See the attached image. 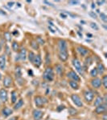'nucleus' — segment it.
<instances>
[{
    "instance_id": "nucleus-1",
    "label": "nucleus",
    "mask_w": 107,
    "mask_h": 120,
    "mask_svg": "<svg viewBox=\"0 0 107 120\" xmlns=\"http://www.w3.org/2000/svg\"><path fill=\"white\" fill-rule=\"evenodd\" d=\"M43 77H44V79H45L46 81H48V82L53 81L54 78H55L53 69H52V67H48V68H46V70L44 72V75H43Z\"/></svg>"
},
{
    "instance_id": "nucleus-2",
    "label": "nucleus",
    "mask_w": 107,
    "mask_h": 120,
    "mask_svg": "<svg viewBox=\"0 0 107 120\" xmlns=\"http://www.w3.org/2000/svg\"><path fill=\"white\" fill-rule=\"evenodd\" d=\"M34 101L35 104H36V106L37 107H41V106H44L48 102V99L44 97H42V96H36L34 98Z\"/></svg>"
},
{
    "instance_id": "nucleus-3",
    "label": "nucleus",
    "mask_w": 107,
    "mask_h": 120,
    "mask_svg": "<svg viewBox=\"0 0 107 120\" xmlns=\"http://www.w3.org/2000/svg\"><path fill=\"white\" fill-rule=\"evenodd\" d=\"M73 67H75L76 71H77L79 74L83 75V74H84V70H83V67H82V66H81V62H80V60L78 59L75 58V59H73Z\"/></svg>"
},
{
    "instance_id": "nucleus-4",
    "label": "nucleus",
    "mask_w": 107,
    "mask_h": 120,
    "mask_svg": "<svg viewBox=\"0 0 107 120\" xmlns=\"http://www.w3.org/2000/svg\"><path fill=\"white\" fill-rule=\"evenodd\" d=\"M58 49H59V52H68L67 42L64 39H60L58 41Z\"/></svg>"
},
{
    "instance_id": "nucleus-5",
    "label": "nucleus",
    "mask_w": 107,
    "mask_h": 120,
    "mask_svg": "<svg viewBox=\"0 0 107 120\" xmlns=\"http://www.w3.org/2000/svg\"><path fill=\"white\" fill-rule=\"evenodd\" d=\"M71 98L73 100V103L75 104L78 107H82L83 106V102L81 101V98H80V96L77 94H73L71 95Z\"/></svg>"
},
{
    "instance_id": "nucleus-6",
    "label": "nucleus",
    "mask_w": 107,
    "mask_h": 120,
    "mask_svg": "<svg viewBox=\"0 0 107 120\" xmlns=\"http://www.w3.org/2000/svg\"><path fill=\"white\" fill-rule=\"evenodd\" d=\"M84 98L87 102H91L93 100V98H94V94L90 90H85L84 92Z\"/></svg>"
},
{
    "instance_id": "nucleus-7",
    "label": "nucleus",
    "mask_w": 107,
    "mask_h": 120,
    "mask_svg": "<svg viewBox=\"0 0 107 120\" xmlns=\"http://www.w3.org/2000/svg\"><path fill=\"white\" fill-rule=\"evenodd\" d=\"M107 111V105L106 103H102L100 106H96V109H95V113L98 114V115H101V114L106 113Z\"/></svg>"
},
{
    "instance_id": "nucleus-8",
    "label": "nucleus",
    "mask_w": 107,
    "mask_h": 120,
    "mask_svg": "<svg viewBox=\"0 0 107 120\" xmlns=\"http://www.w3.org/2000/svg\"><path fill=\"white\" fill-rule=\"evenodd\" d=\"M67 77L71 79L72 81H75V82H79V81L81 80V78L79 77V75L73 71H69L67 74Z\"/></svg>"
},
{
    "instance_id": "nucleus-9",
    "label": "nucleus",
    "mask_w": 107,
    "mask_h": 120,
    "mask_svg": "<svg viewBox=\"0 0 107 120\" xmlns=\"http://www.w3.org/2000/svg\"><path fill=\"white\" fill-rule=\"evenodd\" d=\"M32 115H33V119H34V120H41L43 116H44V112L42 111H40V110L36 109L33 111Z\"/></svg>"
},
{
    "instance_id": "nucleus-10",
    "label": "nucleus",
    "mask_w": 107,
    "mask_h": 120,
    "mask_svg": "<svg viewBox=\"0 0 107 120\" xmlns=\"http://www.w3.org/2000/svg\"><path fill=\"white\" fill-rule=\"evenodd\" d=\"M27 59V50L25 48H22L19 51L18 57L16 58V60H22V61H25Z\"/></svg>"
},
{
    "instance_id": "nucleus-11",
    "label": "nucleus",
    "mask_w": 107,
    "mask_h": 120,
    "mask_svg": "<svg viewBox=\"0 0 107 120\" xmlns=\"http://www.w3.org/2000/svg\"><path fill=\"white\" fill-rule=\"evenodd\" d=\"M91 85H92V86L93 88H96V89L100 88L101 86H102V79L96 77V78L92 79V81H91Z\"/></svg>"
},
{
    "instance_id": "nucleus-12",
    "label": "nucleus",
    "mask_w": 107,
    "mask_h": 120,
    "mask_svg": "<svg viewBox=\"0 0 107 120\" xmlns=\"http://www.w3.org/2000/svg\"><path fill=\"white\" fill-rule=\"evenodd\" d=\"M0 99L3 102H6L8 99V94H7V90H5V89L0 90Z\"/></svg>"
},
{
    "instance_id": "nucleus-13",
    "label": "nucleus",
    "mask_w": 107,
    "mask_h": 120,
    "mask_svg": "<svg viewBox=\"0 0 107 120\" xmlns=\"http://www.w3.org/2000/svg\"><path fill=\"white\" fill-rule=\"evenodd\" d=\"M12 82H13V79L10 76H6L4 79H3V86H4V87L6 88H8L10 86H11V84H12Z\"/></svg>"
},
{
    "instance_id": "nucleus-14",
    "label": "nucleus",
    "mask_w": 107,
    "mask_h": 120,
    "mask_svg": "<svg viewBox=\"0 0 107 120\" xmlns=\"http://www.w3.org/2000/svg\"><path fill=\"white\" fill-rule=\"evenodd\" d=\"M33 64L36 67H40V66L42 64V59H41V57H40V55H36L35 56V59L33 60Z\"/></svg>"
},
{
    "instance_id": "nucleus-15",
    "label": "nucleus",
    "mask_w": 107,
    "mask_h": 120,
    "mask_svg": "<svg viewBox=\"0 0 107 120\" xmlns=\"http://www.w3.org/2000/svg\"><path fill=\"white\" fill-rule=\"evenodd\" d=\"M77 51H78V53L81 56H86L87 55H88L89 52V50L87 49V48L84 47V46H77Z\"/></svg>"
},
{
    "instance_id": "nucleus-16",
    "label": "nucleus",
    "mask_w": 107,
    "mask_h": 120,
    "mask_svg": "<svg viewBox=\"0 0 107 120\" xmlns=\"http://www.w3.org/2000/svg\"><path fill=\"white\" fill-rule=\"evenodd\" d=\"M13 113V110L10 109L9 107H4L3 110H2V115H3V117H8Z\"/></svg>"
},
{
    "instance_id": "nucleus-17",
    "label": "nucleus",
    "mask_w": 107,
    "mask_h": 120,
    "mask_svg": "<svg viewBox=\"0 0 107 120\" xmlns=\"http://www.w3.org/2000/svg\"><path fill=\"white\" fill-rule=\"evenodd\" d=\"M69 58V53L68 52H59V59L62 62H66Z\"/></svg>"
},
{
    "instance_id": "nucleus-18",
    "label": "nucleus",
    "mask_w": 107,
    "mask_h": 120,
    "mask_svg": "<svg viewBox=\"0 0 107 120\" xmlns=\"http://www.w3.org/2000/svg\"><path fill=\"white\" fill-rule=\"evenodd\" d=\"M96 68H97V70H98V74H100V75H103L105 71H106V67H105V66L101 63H98Z\"/></svg>"
},
{
    "instance_id": "nucleus-19",
    "label": "nucleus",
    "mask_w": 107,
    "mask_h": 120,
    "mask_svg": "<svg viewBox=\"0 0 107 120\" xmlns=\"http://www.w3.org/2000/svg\"><path fill=\"white\" fill-rule=\"evenodd\" d=\"M6 67V56L1 55L0 56V69L4 70Z\"/></svg>"
},
{
    "instance_id": "nucleus-20",
    "label": "nucleus",
    "mask_w": 107,
    "mask_h": 120,
    "mask_svg": "<svg viewBox=\"0 0 107 120\" xmlns=\"http://www.w3.org/2000/svg\"><path fill=\"white\" fill-rule=\"evenodd\" d=\"M102 103H103V98L102 97V96H98V97L96 98V99H95L93 105H94L95 106H98Z\"/></svg>"
},
{
    "instance_id": "nucleus-21",
    "label": "nucleus",
    "mask_w": 107,
    "mask_h": 120,
    "mask_svg": "<svg viewBox=\"0 0 107 120\" xmlns=\"http://www.w3.org/2000/svg\"><path fill=\"white\" fill-rule=\"evenodd\" d=\"M56 73L60 75V76H61V75H63V72H64L63 67H62L61 65H60V64L56 65Z\"/></svg>"
},
{
    "instance_id": "nucleus-22",
    "label": "nucleus",
    "mask_w": 107,
    "mask_h": 120,
    "mask_svg": "<svg viewBox=\"0 0 107 120\" xmlns=\"http://www.w3.org/2000/svg\"><path fill=\"white\" fill-rule=\"evenodd\" d=\"M23 105V100L22 99V98H20V99H19V101H17L16 103L15 104L14 110H18V109H19L20 107H22Z\"/></svg>"
},
{
    "instance_id": "nucleus-23",
    "label": "nucleus",
    "mask_w": 107,
    "mask_h": 120,
    "mask_svg": "<svg viewBox=\"0 0 107 120\" xmlns=\"http://www.w3.org/2000/svg\"><path fill=\"white\" fill-rule=\"evenodd\" d=\"M69 86H71L73 90H78L79 89V84L77 83V82H75V81H70L69 82Z\"/></svg>"
},
{
    "instance_id": "nucleus-24",
    "label": "nucleus",
    "mask_w": 107,
    "mask_h": 120,
    "mask_svg": "<svg viewBox=\"0 0 107 120\" xmlns=\"http://www.w3.org/2000/svg\"><path fill=\"white\" fill-rule=\"evenodd\" d=\"M93 63V59L91 57H87L86 59H85V68H87V67H89V66H90L91 64H92Z\"/></svg>"
},
{
    "instance_id": "nucleus-25",
    "label": "nucleus",
    "mask_w": 107,
    "mask_h": 120,
    "mask_svg": "<svg viewBox=\"0 0 107 120\" xmlns=\"http://www.w3.org/2000/svg\"><path fill=\"white\" fill-rule=\"evenodd\" d=\"M11 47H12V50L14 51L15 52H17L19 51V43L17 42H12V44H11Z\"/></svg>"
},
{
    "instance_id": "nucleus-26",
    "label": "nucleus",
    "mask_w": 107,
    "mask_h": 120,
    "mask_svg": "<svg viewBox=\"0 0 107 120\" xmlns=\"http://www.w3.org/2000/svg\"><path fill=\"white\" fill-rule=\"evenodd\" d=\"M3 35H4V38L7 40V42H11V33H10V32H8V31L5 32Z\"/></svg>"
},
{
    "instance_id": "nucleus-27",
    "label": "nucleus",
    "mask_w": 107,
    "mask_h": 120,
    "mask_svg": "<svg viewBox=\"0 0 107 120\" xmlns=\"http://www.w3.org/2000/svg\"><path fill=\"white\" fill-rule=\"evenodd\" d=\"M98 70H97L96 67L91 70V71H90V75H91V76L93 77V78H96V77L98 76Z\"/></svg>"
},
{
    "instance_id": "nucleus-28",
    "label": "nucleus",
    "mask_w": 107,
    "mask_h": 120,
    "mask_svg": "<svg viewBox=\"0 0 107 120\" xmlns=\"http://www.w3.org/2000/svg\"><path fill=\"white\" fill-rule=\"evenodd\" d=\"M16 101H17L16 91H12V93H11V102H12V103H15Z\"/></svg>"
},
{
    "instance_id": "nucleus-29",
    "label": "nucleus",
    "mask_w": 107,
    "mask_h": 120,
    "mask_svg": "<svg viewBox=\"0 0 107 120\" xmlns=\"http://www.w3.org/2000/svg\"><path fill=\"white\" fill-rule=\"evenodd\" d=\"M102 85H103L105 89L107 88V75H104L102 79Z\"/></svg>"
},
{
    "instance_id": "nucleus-30",
    "label": "nucleus",
    "mask_w": 107,
    "mask_h": 120,
    "mask_svg": "<svg viewBox=\"0 0 107 120\" xmlns=\"http://www.w3.org/2000/svg\"><path fill=\"white\" fill-rule=\"evenodd\" d=\"M31 46L35 50H38L39 49V44L36 42V40H32L31 41Z\"/></svg>"
},
{
    "instance_id": "nucleus-31",
    "label": "nucleus",
    "mask_w": 107,
    "mask_h": 120,
    "mask_svg": "<svg viewBox=\"0 0 107 120\" xmlns=\"http://www.w3.org/2000/svg\"><path fill=\"white\" fill-rule=\"evenodd\" d=\"M35 56H36V55H35V54L33 53L32 51L29 52L28 58V60L31 62V63H33V60H34V59H35Z\"/></svg>"
},
{
    "instance_id": "nucleus-32",
    "label": "nucleus",
    "mask_w": 107,
    "mask_h": 120,
    "mask_svg": "<svg viewBox=\"0 0 107 120\" xmlns=\"http://www.w3.org/2000/svg\"><path fill=\"white\" fill-rule=\"evenodd\" d=\"M21 75H22V72H21V69L19 67H16V71H15V76L17 79H20Z\"/></svg>"
},
{
    "instance_id": "nucleus-33",
    "label": "nucleus",
    "mask_w": 107,
    "mask_h": 120,
    "mask_svg": "<svg viewBox=\"0 0 107 120\" xmlns=\"http://www.w3.org/2000/svg\"><path fill=\"white\" fill-rule=\"evenodd\" d=\"M100 18L104 22H107V15L105 13H100Z\"/></svg>"
},
{
    "instance_id": "nucleus-34",
    "label": "nucleus",
    "mask_w": 107,
    "mask_h": 120,
    "mask_svg": "<svg viewBox=\"0 0 107 120\" xmlns=\"http://www.w3.org/2000/svg\"><path fill=\"white\" fill-rule=\"evenodd\" d=\"M36 41L39 45H44V40H43V38L41 37H38L37 38H36Z\"/></svg>"
},
{
    "instance_id": "nucleus-35",
    "label": "nucleus",
    "mask_w": 107,
    "mask_h": 120,
    "mask_svg": "<svg viewBox=\"0 0 107 120\" xmlns=\"http://www.w3.org/2000/svg\"><path fill=\"white\" fill-rule=\"evenodd\" d=\"M90 26H91V28H93V30H98V29H99L98 26L94 22H91L90 23Z\"/></svg>"
},
{
    "instance_id": "nucleus-36",
    "label": "nucleus",
    "mask_w": 107,
    "mask_h": 120,
    "mask_svg": "<svg viewBox=\"0 0 107 120\" xmlns=\"http://www.w3.org/2000/svg\"><path fill=\"white\" fill-rule=\"evenodd\" d=\"M68 3H69V5H71V6L78 5L80 3V1H77V0H76V1H69V2H68Z\"/></svg>"
},
{
    "instance_id": "nucleus-37",
    "label": "nucleus",
    "mask_w": 107,
    "mask_h": 120,
    "mask_svg": "<svg viewBox=\"0 0 107 120\" xmlns=\"http://www.w3.org/2000/svg\"><path fill=\"white\" fill-rule=\"evenodd\" d=\"M77 111H76L75 109H73V108H69V114L71 115H77Z\"/></svg>"
},
{
    "instance_id": "nucleus-38",
    "label": "nucleus",
    "mask_w": 107,
    "mask_h": 120,
    "mask_svg": "<svg viewBox=\"0 0 107 120\" xmlns=\"http://www.w3.org/2000/svg\"><path fill=\"white\" fill-rule=\"evenodd\" d=\"M89 15H90L92 18H93V19H97V14L96 13H94L93 11H90V12L89 13Z\"/></svg>"
},
{
    "instance_id": "nucleus-39",
    "label": "nucleus",
    "mask_w": 107,
    "mask_h": 120,
    "mask_svg": "<svg viewBox=\"0 0 107 120\" xmlns=\"http://www.w3.org/2000/svg\"><path fill=\"white\" fill-rule=\"evenodd\" d=\"M64 109H65V106H64V105H61V106H58L56 110H57V111L60 112V111H61V110H64Z\"/></svg>"
},
{
    "instance_id": "nucleus-40",
    "label": "nucleus",
    "mask_w": 107,
    "mask_h": 120,
    "mask_svg": "<svg viewBox=\"0 0 107 120\" xmlns=\"http://www.w3.org/2000/svg\"><path fill=\"white\" fill-rule=\"evenodd\" d=\"M106 3V1H97L96 3L98 4V6H102V4H104V3Z\"/></svg>"
},
{
    "instance_id": "nucleus-41",
    "label": "nucleus",
    "mask_w": 107,
    "mask_h": 120,
    "mask_svg": "<svg viewBox=\"0 0 107 120\" xmlns=\"http://www.w3.org/2000/svg\"><path fill=\"white\" fill-rule=\"evenodd\" d=\"M44 3H45V4H48V5L51 6V7H54V6L52 5L51 3H49V2H48V1H44Z\"/></svg>"
},
{
    "instance_id": "nucleus-42",
    "label": "nucleus",
    "mask_w": 107,
    "mask_h": 120,
    "mask_svg": "<svg viewBox=\"0 0 107 120\" xmlns=\"http://www.w3.org/2000/svg\"><path fill=\"white\" fill-rule=\"evenodd\" d=\"M8 120H18V117H17V116H14V117H11V119Z\"/></svg>"
},
{
    "instance_id": "nucleus-43",
    "label": "nucleus",
    "mask_w": 107,
    "mask_h": 120,
    "mask_svg": "<svg viewBox=\"0 0 107 120\" xmlns=\"http://www.w3.org/2000/svg\"><path fill=\"white\" fill-rule=\"evenodd\" d=\"M14 2H8V3H7V4H8V6L9 7H12L13 6V4H14Z\"/></svg>"
},
{
    "instance_id": "nucleus-44",
    "label": "nucleus",
    "mask_w": 107,
    "mask_h": 120,
    "mask_svg": "<svg viewBox=\"0 0 107 120\" xmlns=\"http://www.w3.org/2000/svg\"><path fill=\"white\" fill-rule=\"evenodd\" d=\"M48 29H49V30H51V31H52V33H55V32H56V31H55V30H53V29H52V26H48Z\"/></svg>"
},
{
    "instance_id": "nucleus-45",
    "label": "nucleus",
    "mask_w": 107,
    "mask_h": 120,
    "mask_svg": "<svg viewBox=\"0 0 107 120\" xmlns=\"http://www.w3.org/2000/svg\"><path fill=\"white\" fill-rule=\"evenodd\" d=\"M61 15V17H63V19H66V17H67L65 15L62 14V13H61V15Z\"/></svg>"
},
{
    "instance_id": "nucleus-46",
    "label": "nucleus",
    "mask_w": 107,
    "mask_h": 120,
    "mask_svg": "<svg viewBox=\"0 0 107 120\" xmlns=\"http://www.w3.org/2000/svg\"><path fill=\"white\" fill-rule=\"evenodd\" d=\"M2 49H3V45H2V43L0 42V52L2 51Z\"/></svg>"
},
{
    "instance_id": "nucleus-47",
    "label": "nucleus",
    "mask_w": 107,
    "mask_h": 120,
    "mask_svg": "<svg viewBox=\"0 0 107 120\" xmlns=\"http://www.w3.org/2000/svg\"><path fill=\"white\" fill-rule=\"evenodd\" d=\"M87 36H89V38H92L93 37V35L91 34H88V33H87Z\"/></svg>"
},
{
    "instance_id": "nucleus-48",
    "label": "nucleus",
    "mask_w": 107,
    "mask_h": 120,
    "mask_svg": "<svg viewBox=\"0 0 107 120\" xmlns=\"http://www.w3.org/2000/svg\"><path fill=\"white\" fill-rule=\"evenodd\" d=\"M103 120H106V114H105L104 117H103Z\"/></svg>"
},
{
    "instance_id": "nucleus-49",
    "label": "nucleus",
    "mask_w": 107,
    "mask_h": 120,
    "mask_svg": "<svg viewBox=\"0 0 107 120\" xmlns=\"http://www.w3.org/2000/svg\"><path fill=\"white\" fill-rule=\"evenodd\" d=\"M92 8H95V4H94V3H92Z\"/></svg>"
},
{
    "instance_id": "nucleus-50",
    "label": "nucleus",
    "mask_w": 107,
    "mask_h": 120,
    "mask_svg": "<svg viewBox=\"0 0 107 120\" xmlns=\"http://www.w3.org/2000/svg\"><path fill=\"white\" fill-rule=\"evenodd\" d=\"M78 34H79L80 36H81V37H82V34H81V33H80L79 31H78Z\"/></svg>"
},
{
    "instance_id": "nucleus-51",
    "label": "nucleus",
    "mask_w": 107,
    "mask_h": 120,
    "mask_svg": "<svg viewBox=\"0 0 107 120\" xmlns=\"http://www.w3.org/2000/svg\"><path fill=\"white\" fill-rule=\"evenodd\" d=\"M2 79V77H1V75H0V79Z\"/></svg>"
}]
</instances>
